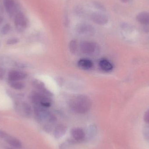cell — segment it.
<instances>
[{
	"mask_svg": "<svg viewBox=\"0 0 149 149\" xmlns=\"http://www.w3.org/2000/svg\"><path fill=\"white\" fill-rule=\"evenodd\" d=\"M26 73L19 71L12 70L10 72L8 75V79L10 82L19 81L25 79L27 77Z\"/></svg>",
	"mask_w": 149,
	"mask_h": 149,
	"instance_id": "6",
	"label": "cell"
},
{
	"mask_svg": "<svg viewBox=\"0 0 149 149\" xmlns=\"http://www.w3.org/2000/svg\"><path fill=\"white\" fill-rule=\"evenodd\" d=\"M81 52L86 55L96 56L100 54V48L97 43L91 41H84L80 45Z\"/></svg>",
	"mask_w": 149,
	"mask_h": 149,
	"instance_id": "2",
	"label": "cell"
},
{
	"mask_svg": "<svg viewBox=\"0 0 149 149\" xmlns=\"http://www.w3.org/2000/svg\"><path fill=\"white\" fill-rule=\"evenodd\" d=\"M78 42L76 40H72L70 42L69 44V49L70 51L73 54H75L78 49Z\"/></svg>",
	"mask_w": 149,
	"mask_h": 149,
	"instance_id": "18",
	"label": "cell"
},
{
	"mask_svg": "<svg viewBox=\"0 0 149 149\" xmlns=\"http://www.w3.org/2000/svg\"><path fill=\"white\" fill-rule=\"evenodd\" d=\"M4 140L8 144L13 148L16 149H20L22 148V142L14 136L8 135Z\"/></svg>",
	"mask_w": 149,
	"mask_h": 149,
	"instance_id": "9",
	"label": "cell"
},
{
	"mask_svg": "<svg viewBox=\"0 0 149 149\" xmlns=\"http://www.w3.org/2000/svg\"><path fill=\"white\" fill-rule=\"evenodd\" d=\"M76 31L79 35L84 36H92L95 33V30L92 25L87 24H80L76 28Z\"/></svg>",
	"mask_w": 149,
	"mask_h": 149,
	"instance_id": "4",
	"label": "cell"
},
{
	"mask_svg": "<svg viewBox=\"0 0 149 149\" xmlns=\"http://www.w3.org/2000/svg\"><path fill=\"white\" fill-rule=\"evenodd\" d=\"M5 71L3 68L0 67V79H3L5 75Z\"/></svg>",
	"mask_w": 149,
	"mask_h": 149,
	"instance_id": "26",
	"label": "cell"
},
{
	"mask_svg": "<svg viewBox=\"0 0 149 149\" xmlns=\"http://www.w3.org/2000/svg\"><path fill=\"white\" fill-rule=\"evenodd\" d=\"M94 5L95 7L97 8L98 9L102 10V11H104V10H105V8H104V6H103L101 3L97 2H95L94 3Z\"/></svg>",
	"mask_w": 149,
	"mask_h": 149,
	"instance_id": "22",
	"label": "cell"
},
{
	"mask_svg": "<svg viewBox=\"0 0 149 149\" xmlns=\"http://www.w3.org/2000/svg\"><path fill=\"white\" fill-rule=\"evenodd\" d=\"M9 135L4 130H0V138L5 139Z\"/></svg>",
	"mask_w": 149,
	"mask_h": 149,
	"instance_id": "23",
	"label": "cell"
},
{
	"mask_svg": "<svg viewBox=\"0 0 149 149\" xmlns=\"http://www.w3.org/2000/svg\"><path fill=\"white\" fill-rule=\"evenodd\" d=\"M4 4L6 11L10 14L13 13L15 7L14 0H4Z\"/></svg>",
	"mask_w": 149,
	"mask_h": 149,
	"instance_id": "15",
	"label": "cell"
},
{
	"mask_svg": "<svg viewBox=\"0 0 149 149\" xmlns=\"http://www.w3.org/2000/svg\"><path fill=\"white\" fill-rule=\"evenodd\" d=\"M69 106L72 111L78 114H84L88 112L92 107L89 97L83 95H74L70 100Z\"/></svg>",
	"mask_w": 149,
	"mask_h": 149,
	"instance_id": "1",
	"label": "cell"
},
{
	"mask_svg": "<svg viewBox=\"0 0 149 149\" xmlns=\"http://www.w3.org/2000/svg\"><path fill=\"white\" fill-rule=\"evenodd\" d=\"M15 21L16 26L20 29H25L27 27V20L22 12H19L16 15Z\"/></svg>",
	"mask_w": 149,
	"mask_h": 149,
	"instance_id": "8",
	"label": "cell"
},
{
	"mask_svg": "<svg viewBox=\"0 0 149 149\" xmlns=\"http://www.w3.org/2000/svg\"><path fill=\"white\" fill-rule=\"evenodd\" d=\"M23 109L24 113L26 114V115H30L31 113V109L30 106L27 103H23Z\"/></svg>",
	"mask_w": 149,
	"mask_h": 149,
	"instance_id": "19",
	"label": "cell"
},
{
	"mask_svg": "<svg viewBox=\"0 0 149 149\" xmlns=\"http://www.w3.org/2000/svg\"><path fill=\"white\" fill-rule=\"evenodd\" d=\"M91 18L94 22L100 25H104L108 22V17L100 12H96L93 13L91 15Z\"/></svg>",
	"mask_w": 149,
	"mask_h": 149,
	"instance_id": "5",
	"label": "cell"
},
{
	"mask_svg": "<svg viewBox=\"0 0 149 149\" xmlns=\"http://www.w3.org/2000/svg\"><path fill=\"white\" fill-rule=\"evenodd\" d=\"M137 21L144 24H149V13L147 12H143L138 14L137 16Z\"/></svg>",
	"mask_w": 149,
	"mask_h": 149,
	"instance_id": "14",
	"label": "cell"
},
{
	"mask_svg": "<svg viewBox=\"0 0 149 149\" xmlns=\"http://www.w3.org/2000/svg\"><path fill=\"white\" fill-rule=\"evenodd\" d=\"M67 131V127L66 126L63 124H59L56 126L53 132L54 137L57 139H59L63 137Z\"/></svg>",
	"mask_w": 149,
	"mask_h": 149,
	"instance_id": "10",
	"label": "cell"
},
{
	"mask_svg": "<svg viewBox=\"0 0 149 149\" xmlns=\"http://www.w3.org/2000/svg\"><path fill=\"white\" fill-rule=\"evenodd\" d=\"M71 134L74 140L81 141L85 137V133L84 130L80 128H74L71 130Z\"/></svg>",
	"mask_w": 149,
	"mask_h": 149,
	"instance_id": "11",
	"label": "cell"
},
{
	"mask_svg": "<svg viewBox=\"0 0 149 149\" xmlns=\"http://www.w3.org/2000/svg\"><path fill=\"white\" fill-rule=\"evenodd\" d=\"M19 40L17 38H10L7 41V44L8 45H14L19 42Z\"/></svg>",
	"mask_w": 149,
	"mask_h": 149,
	"instance_id": "21",
	"label": "cell"
},
{
	"mask_svg": "<svg viewBox=\"0 0 149 149\" xmlns=\"http://www.w3.org/2000/svg\"><path fill=\"white\" fill-rule=\"evenodd\" d=\"M120 1H121L122 2H123L127 3L128 1L129 0H120Z\"/></svg>",
	"mask_w": 149,
	"mask_h": 149,
	"instance_id": "27",
	"label": "cell"
},
{
	"mask_svg": "<svg viewBox=\"0 0 149 149\" xmlns=\"http://www.w3.org/2000/svg\"><path fill=\"white\" fill-rule=\"evenodd\" d=\"M6 149H15L13 148H6Z\"/></svg>",
	"mask_w": 149,
	"mask_h": 149,
	"instance_id": "29",
	"label": "cell"
},
{
	"mask_svg": "<svg viewBox=\"0 0 149 149\" xmlns=\"http://www.w3.org/2000/svg\"><path fill=\"white\" fill-rule=\"evenodd\" d=\"M143 135L146 139L149 140V127L146 128L143 131Z\"/></svg>",
	"mask_w": 149,
	"mask_h": 149,
	"instance_id": "25",
	"label": "cell"
},
{
	"mask_svg": "<svg viewBox=\"0 0 149 149\" xmlns=\"http://www.w3.org/2000/svg\"><path fill=\"white\" fill-rule=\"evenodd\" d=\"M144 120L146 123L149 124V109L147 110L144 114Z\"/></svg>",
	"mask_w": 149,
	"mask_h": 149,
	"instance_id": "24",
	"label": "cell"
},
{
	"mask_svg": "<svg viewBox=\"0 0 149 149\" xmlns=\"http://www.w3.org/2000/svg\"><path fill=\"white\" fill-rule=\"evenodd\" d=\"M33 86L36 89H37L38 92L49 97H51V93L47 89L44 83L42 81L36 80L33 81Z\"/></svg>",
	"mask_w": 149,
	"mask_h": 149,
	"instance_id": "7",
	"label": "cell"
},
{
	"mask_svg": "<svg viewBox=\"0 0 149 149\" xmlns=\"http://www.w3.org/2000/svg\"><path fill=\"white\" fill-rule=\"evenodd\" d=\"M99 65L100 69L105 72L111 71L113 68V66L111 62L105 58L100 60Z\"/></svg>",
	"mask_w": 149,
	"mask_h": 149,
	"instance_id": "13",
	"label": "cell"
},
{
	"mask_svg": "<svg viewBox=\"0 0 149 149\" xmlns=\"http://www.w3.org/2000/svg\"><path fill=\"white\" fill-rule=\"evenodd\" d=\"M3 22V18H2L1 17H0V25H1V23L2 22Z\"/></svg>",
	"mask_w": 149,
	"mask_h": 149,
	"instance_id": "28",
	"label": "cell"
},
{
	"mask_svg": "<svg viewBox=\"0 0 149 149\" xmlns=\"http://www.w3.org/2000/svg\"><path fill=\"white\" fill-rule=\"evenodd\" d=\"M10 29V25L9 24H5L2 28L1 32L3 35H6L9 31Z\"/></svg>",
	"mask_w": 149,
	"mask_h": 149,
	"instance_id": "20",
	"label": "cell"
},
{
	"mask_svg": "<svg viewBox=\"0 0 149 149\" xmlns=\"http://www.w3.org/2000/svg\"><path fill=\"white\" fill-rule=\"evenodd\" d=\"M97 131V127L95 125L92 124L89 126L87 130V137L88 139H91L94 137L96 135Z\"/></svg>",
	"mask_w": 149,
	"mask_h": 149,
	"instance_id": "16",
	"label": "cell"
},
{
	"mask_svg": "<svg viewBox=\"0 0 149 149\" xmlns=\"http://www.w3.org/2000/svg\"><path fill=\"white\" fill-rule=\"evenodd\" d=\"M31 100L35 106H40L45 108L49 107L51 106V97L38 92L32 93L31 95Z\"/></svg>",
	"mask_w": 149,
	"mask_h": 149,
	"instance_id": "3",
	"label": "cell"
},
{
	"mask_svg": "<svg viewBox=\"0 0 149 149\" xmlns=\"http://www.w3.org/2000/svg\"><path fill=\"white\" fill-rule=\"evenodd\" d=\"M78 65L82 70H88L93 68V63L90 59L82 58L78 61Z\"/></svg>",
	"mask_w": 149,
	"mask_h": 149,
	"instance_id": "12",
	"label": "cell"
},
{
	"mask_svg": "<svg viewBox=\"0 0 149 149\" xmlns=\"http://www.w3.org/2000/svg\"><path fill=\"white\" fill-rule=\"evenodd\" d=\"M10 86L14 89L21 90L24 88V84L19 81L10 82Z\"/></svg>",
	"mask_w": 149,
	"mask_h": 149,
	"instance_id": "17",
	"label": "cell"
}]
</instances>
